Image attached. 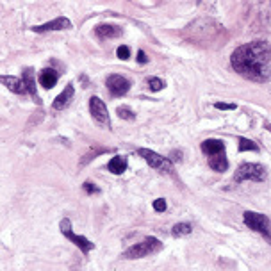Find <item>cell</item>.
<instances>
[{
    "instance_id": "1",
    "label": "cell",
    "mask_w": 271,
    "mask_h": 271,
    "mask_svg": "<svg viewBox=\"0 0 271 271\" xmlns=\"http://www.w3.org/2000/svg\"><path fill=\"white\" fill-rule=\"evenodd\" d=\"M230 63L241 77L264 82L271 77V47L264 41H252L236 48Z\"/></svg>"
},
{
    "instance_id": "2",
    "label": "cell",
    "mask_w": 271,
    "mask_h": 271,
    "mask_svg": "<svg viewBox=\"0 0 271 271\" xmlns=\"http://www.w3.org/2000/svg\"><path fill=\"white\" fill-rule=\"evenodd\" d=\"M163 248V243H161L157 237H145L141 243L134 244V246L127 248L123 252L122 257L123 259H141V257H148L152 253H157Z\"/></svg>"
},
{
    "instance_id": "3",
    "label": "cell",
    "mask_w": 271,
    "mask_h": 271,
    "mask_svg": "<svg viewBox=\"0 0 271 271\" xmlns=\"http://www.w3.org/2000/svg\"><path fill=\"white\" fill-rule=\"evenodd\" d=\"M244 225L250 227L252 230H255V232H259L261 236H264L268 239V243L271 244V221L268 216L246 210L244 212Z\"/></svg>"
},
{
    "instance_id": "4",
    "label": "cell",
    "mask_w": 271,
    "mask_h": 271,
    "mask_svg": "<svg viewBox=\"0 0 271 271\" xmlns=\"http://www.w3.org/2000/svg\"><path fill=\"white\" fill-rule=\"evenodd\" d=\"M266 178V169L261 164L255 163H243L236 171L234 180L237 184L244 182V180H253V182H262Z\"/></svg>"
},
{
    "instance_id": "5",
    "label": "cell",
    "mask_w": 271,
    "mask_h": 271,
    "mask_svg": "<svg viewBox=\"0 0 271 271\" xmlns=\"http://www.w3.org/2000/svg\"><path fill=\"white\" fill-rule=\"evenodd\" d=\"M59 227H61V234L65 236V237L70 239V241L75 244V246H79L80 250H82V253H89V252H91V250L95 248V244L91 243L89 239H86L84 236H77V234H73V230H71V223H70V220H68V218L61 220Z\"/></svg>"
},
{
    "instance_id": "6",
    "label": "cell",
    "mask_w": 271,
    "mask_h": 271,
    "mask_svg": "<svg viewBox=\"0 0 271 271\" xmlns=\"http://www.w3.org/2000/svg\"><path fill=\"white\" fill-rule=\"evenodd\" d=\"M137 154H139L152 168L159 169V171H163V173H173V166H171V163H169V159H166V157H163V155H159V154H155L154 150L139 148L137 150Z\"/></svg>"
},
{
    "instance_id": "7",
    "label": "cell",
    "mask_w": 271,
    "mask_h": 271,
    "mask_svg": "<svg viewBox=\"0 0 271 271\" xmlns=\"http://www.w3.org/2000/svg\"><path fill=\"white\" fill-rule=\"evenodd\" d=\"M89 112H91L93 120L99 123L100 127L111 129V118H109L107 107H105L103 100H100L99 97H91V99H89Z\"/></svg>"
},
{
    "instance_id": "8",
    "label": "cell",
    "mask_w": 271,
    "mask_h": 271,
    "mask_svg": "<svg viewBox=\"0 0 271 271\" xmlns=\"http://www.w3.org/2000/svg\"><path fill=\"white\" fill-rule=\"evenodd\" d=\"M107 88L112 97H123L131 89V82L122 77V75H109L107 77Z\"/></svg>"
},
{
    "instance_id": "9",
    "label": "cell",
    "mask_w": 271,
    "mask_h": 271,
    "mask_svg": "<svg viewBox=\"0 0 271 271\" xmlns=\"http://www.w3.org/2000/svg\"><path fill=\"white\" fill-rule=\"evenodd\" d=\"M66 29H71V22L65 16H59V18L52 20L48 24L37 25L33 31L34 33H48V31H66Z\"/></svg>"
},
{
    "instance_id": "10",
    "label": "cell",
    "mask_w": 271,
    "mask_h": 271,
    "mask_svg": "<svg viewBox=\"0 0 271 271\" xmlns=\"http://www.w3.org/2000/svg\"><path fill=\"white\" fill-rule=\"evenodd\" d=\"M22 80H24L25 88H27V93L33 97V100L36 103H41L39 100V95H37V89H36V79H34V71L31 68H25L24 73H22Z\"/></svg>"
},
{
    "instance_id": "11",
    "label": "cell",
    "mask_w": 271,
    "mask_h": 271,
    "mask_svg": "<svg viewBox=\"0 0 271 271\" xmlns=\"http://www.w3.org/2000/svg\"><path fill=\"white\" fill-rule=\"evenodd\" d=\"M200 148H202V152L205 155H209V157L225 154V143L221 139H205L200 145Z\"/></svg>"
},
{
    "instance_id": "12",
    "label": "cell",
    "mask_w": 271,
    "mask_h": 271,
    "mask_svg": "<svg viewBox=\"0 0 271 271\" xmlns=\"http://www.w3.org/2000/svg\"><path fill=\"white\" fill-rule=\"evenodd\" d=\"M0 80H2V84L9 89V91H13V93H16V95H25V93H27V88H25L24 80L18 79V77L4 75V77H2Z\"/></svg>"
},
{
    "instance_id": "13",
    "label": "cell",
    "mask_w": 271,
    "mask_h": 271,
    "mask_svg": "<svg viewBox=\"0 0 271 271\" xmlns=\"http://www.w3.org/2000/svg\"><path fill=\"white\" fill-rule=\"evenodd\" d=\"M95 34H97L100 39H111V37L122 36V27H120V25L102 24L95 29Z\"/></svg>"
},
{
    "instance_id": "14",
    "label": "cell",
    "mask_w": 271,
    "mask_h": 271,
    "mask_svg": "<svg viewBox=\"0 0 271 271\" xmlns=\"http://www.w3.org/2000/svg\"><path fill=\"white\" fill-rule=\"evenodd\" d=\"M73 84H68L65 88V91H63L59 97H57L56 100H54V103H52V107L56 109V111H61V109L68 107V103L71 102V99H73Z\"/></svg>"
},
{
    "instance_id": "15",
    "label": "cell",
    "mask_w": 271,
    "mask_h": 271,
    "mask_svg": "<svg viewBox=\"0 0 271 271\" xmlns=\"http://www.w3.org/2000/svg\"><path fill=\"white\" fill-rule=\"evenodd\" d=\"M57 80H59V73L56 70H52V68H45L39 73V84L45 89H52L57 84Z\"/></svg>"
},
{
    "instance_id": "16",
    "label": "cell",
    "mask_w": 271,
    "mask_h": 271,
    "mask_svg": "<svg viewBox=\"0 0 271 271\" xmlns=\"http://www.w3.org/2000/svg\"><path fill=\"white\" fill-rule=\"evenodd\" d=\"M107 169L114 175H122L123 171L127 169V159L122 157V155H116V157H112L107 164Z\"/></svg>"
},
{
    "instance_id": "17",
    "label": "cell",
    "mask_w": 271,
    "mask_h": 271,
    "mask_svg": "<svg viewBox=\"0 0 271 271\" xmlns=\"http://www.w3.org/2000/svg\"><path fill=\"white\" fill-rule=\"evenodd\" d=\"M209 168L214 169V171H218V173L225 171V169L229 168V161H227L225 154L212 155V157H209Z\"/></svg>"
},
{
    "instance_id": "18",
    "label": "cell",
    "mask_w": 271,
    "mask_h": 271,
    "mask_svg": "<svg viewBox=\"0 0 271 271\" xmlns=\"http://www.w3.org/2000/svg\"><path fill=\"white\" fill-rule=\"evenodd\" d=\"M259 152V146L253 141L246 139V137H239V152Z\"/></svg>"
},
{
    "instance_id": "19",
    "label": "cell",
    "mask_w": 271,
    "mask_h": 271,
    "mask_svg": "<svg viewBox=\"0 0 271 271\" xmlns=\"http://www.w3.org/2000/svg\"><path fill=\"white\" fill-rule=\"evenodd\" d=\"M191 232V225L189 223H177L175 227H173V230H171V234L173 236H187Z\"/></svg>"
},
{
    "instance_id": "20",
    "label": "cell",
    "mask_w": 271,
    "mask_h": 271,
    "mask_svg": "<svg viewBox=\"0 0 271 271\" xmlns=\"http://www.w3.org/2000/svg\"><path fill=\"white\" fill-rule=\"evenodd\" d=\"M148 88H150V91H161V89L164 88V82L161 79H157V77H150Z\"/></svg>"
},
{
    "instance_id": "21",
    "label": "cell",
    "mask_w": 271,
    "mask_h": 271,
    "mask_svg": "<svg viewBox=\"0 0 271 271\" xmlns=\"http://www.w3.org/2000/svg\"><path fill=\"white\" fill-rule=\"evenodd\" d=\"M116 112H118V116L123 118V120H134V118H136V116H134V112H132L129 107H125V105H122V107H118Z\"/></svg>"
},
{
    "instance_id": "22",
    "label": "cell",
    "mask_w": 271,
    "mask_h": 271,
    "mask_svg": "<svg viewBox=\"0 0 271 271\" xmlns=\"http://www.w3.org/2000/svg\"><path fill=\"white\" fill-rule=\"evenodd\" d=\"M116 54H118V57H120V59H122V61H127V59H129V57H131V48H129V47H125V45H123V47H118Z\"/></svg>"
},
{
    "instance_id": "23",
    "label": "cell",
    "mask_w": 271,
    "mask_h": 271,
    "mask_svg": "<svg viewBox=\"0 0 271 271\" xmlns=\"http://www.w3.org/2000/svg\"><path fill=\"white\" fill-rule=\"evenodd\" d=\"M84 191L88 193V195H99L100 193V189L95 184H91V182H84Z\"/></svg>"
},
{
    "instance_id": "24",
    "label": "cell",
    "mask_w": 271,
    "mask_h": 271,
    "mask_svg": "<svg viewBox=\"0 0 271 271\" xmlns=\"http://www.w3.org/2000/svg\"><path fill=\"white\" fill-rule=\"evenodd\" d=\"M154 209L157 210V212L166 210V200H164V198H157V200L154 202Z\"/></svg>"
},
{
    "instance_id": "25",
    "label": "cell",
    "mask_w": 271,
    "mask_h": 271,
    "mask_svg": "<svg viewBox=\"0 0 271 271\" xmlns=\"http://www.w3.org/2000/svg\"><path fill=\"white\" fill-rule=\"evenodd\" d=\"M216 109H221V111H232V109H236L234 103H223V102H216L214 103Z\"/></svg>"
},
{
    "instance_id": "26",
    "label": "cell",
    "mask_w": 271,
    "mask_h": 271,
    "mask_svg": "<svg viewBox=\"0 0 271 271\" xmlns=\"http://www.w3.org/2000/svg\"><path fill=\"white\" fill-rule=\"evenodd\" d=\"M146 61H148V57L145 56V52H143V50L137 52V63H141V65H145Z\"/></svg>"
}]
</instances>
